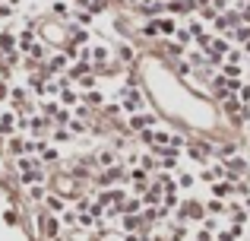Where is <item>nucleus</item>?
<instances>
[{"label": "nucleus", "mask_w": 250, "mask_h": 241, "mask_svg": "<svg viewBox=\"0 0 250 241\" xmlns=\"http://www.w3.org/2000/svg\"><path fill=\"white\" fill-rule=\"evenodd\" d=\"M174 32H177L174 19H159V22L146 25V35H174Z\"/></svg>", "instance_id": "1"}, {"label": "nucleus", "mask_w": 250, "mask_h": 241, "mask_svg": "<svg viewBox=\"0 0 250 241\" xmlns=\"http://www.w3.org/2000/svg\"><path fill=\"white\" fill-rule=\"evenodd\" d=\"M38 229H42V235L51 241V238H57L61 225H57V219H54V216H38Z\"/></svg>", "instance_id": "2"}, {"label": "nucleus", "mask_w": 250, "mask_h": 241, "mask_svg": "<svg viewBox=\"0 0 250 241\" xmlns=\"http://www.w3.org/2000/svg\"><path fill=\"white\" fill-rule=\"evenodd\" d=\"M44 206H48L51 213H67V203H63L61 197H54V194H48V197H44Z\"/></svg>", "instance_id": "3"}, {"label": "nucleus", "mask_w": 250, "mask_h": 241, "mask_svg": "<svg viewBox=\"0 0 250 241\" xmlns=\"http://www.w3.org/2000/svg\"><path fill=\"white\" fill-rule=\"evenodd\" d=\"M124 108H127V111H140V108H143L140 92H133V89H130V92H127V102H124Z\"/></svg>", "instance_id": "4"}, {"label": "nucleus", "mask_w": 250, "mask_h": 241, "mask_svg": "<svg viewBox=\"0 0 250 241\" xmlns=\"http://www.w3.org/2000/svg\"><path fill=\"white\" fill-rule=\"evenodd\" d=\"M38 181H44L42 172H25V175H22V184H25V187H35Z\"/></svg>", "instance_id": "5"}, {"label": "nucleus", "mask_w": 250, "mask_h": 241, "mask_svg": "<svg viewBox=\"0 0 250 241\" xmlns=\"http://www.w3.org/2000/svg\"><path fill=\"white\" fill-rule=\"evenodd\" d=\"M13 127H16V118H13V114H3V118H0V133H13Z\"/></svg>", "instance_id": "6"}, {"label": "nucleus", "mask_w": 250, "mask_h": 241, "mask_svg": "<svg viewBox=\"0 0 250 241\" xmlns=\"http://www.w3.org/2000/svg\"><path fill=\"white\" fill-rule=\"evenodd\" d=\"M57 159H61V153H57L54 146H44L42 149V162H57Z\"/></svg>", "instance_id": "7"}, {"label": "nucleus", "mask_w": 250, "mask_h": 241, "mask_svg": "<svg viewBox=\"0 0 250 241\" xmlns=\"http://www.w3.org/2000/svg\"><path fill=\"white\" fill-rule=\"evenodd\" d=\"M114 162H117V155H114V153H102V155H98V165H102V168H111Z\"/></svg>", "instance_id": "8"}, {"label": "nucleus", "mask_w": 250, "mask_h": 241, "mask_svg": "<svg viewBox=\"0 0 250 241\" xmlns=\"http://www.w3.org/2000/svg\"><path fill=\"white\" fill-rule=\"evenodd\" d=\"M146 203H162V191L159 187H152V191L146 194Z\"/></svg>", "instance_id": "9"}, {"label": "nucleus", "mask_w": 250, "mask_h": 241, "mask_svg": "<svg viewBox=\"0 0 250 241\" xmlns=\"http://www.w3.org/2000/svg\"><path fill=\"white\" fill-rule=\"evenodd\" d=\"M16 168H19V172H32V168H35V162H32V159H19Z\"/></svg>", "instance_id": "10"}, {"label": "nucleus", "mask_w": 250, "mask_h": 241, "mask_svg": "<svg viewBox=\"0 0 250 241\" xmlns=\"http://www.w3.org/2000/svg\"><path fill=\"white\" fill-rule=\"evenodd\" d=\"M130 124H133V127H146V124H152V118H146V114H136Z\"/></svg>", "instance_id": "11"}, {"label": "nucleus", "mask_w": 250, "mask_h": 241, "mask_svg": "<svg viewBox=\"0 0 250 241\" xmlns=\"http://www.w3.org/2000/svg\"><path fill=\"white\" fill-rule=\"evenodd\" d=\"M29 197H32V200H42V197H44V187H42V184H35V187L29 191Z\"/></svg>", "instance_id": "12"}, {"label": "nucleus", "mask_w": 250, "mask_h": 241, "mask_svg": "<svg viewBox=\"0 0 250 241\" xmlns=\"http://www.w3.org/2000/svg\"><path fill=\"white\" fill-rule=\"evenodd\" d=\"M73 38H76V42H89V32H85V29H76V25H73Z\"/></svg>", "instance_id": "13"}, {"label": "nucleus", "mask_w": 250, "mask_h": 241, "mask_svg": "<svg viewBox=\"0 0 250 241\" xmlns=\"http://www.w3.org/2000/svg\"><path fill=\"white\" fill-rule=\"evenodd\" d=\"M174 35H177V42H181V44H187V42H190V32H187V29H177Z\"/></svg>", "instance_id": "14"}, {"label": "nucleus", "mask_w": 250, "mask_h": 241, "mask_svg": "<svg viewBox=\"0 0 250 241\" xmlns=\"http://www.w3.org/2000/svg\"><path fill=\"white\" fill-rule=\"evenodd\" d=\"M193 181H196V178H193V175H187V172H184V175H181V187H193Z\"/></svg>", "instance_id": "15"}, {"label": "nucleus", "mask_w": 250, "mask_h": 241, "mask_svg": "<svg viewBox=\"0 0 250 241\" xmlns=\"http://www.w3.org/2000/svg\"><path fill=\"white\" fill-rule=\"evenodd\" d=\"M85 99H89V102H92V105H104V95H102V92H98V95H95V92H92V95H85Z\"/></svg>", "instance_id": "16"}, {"label": "nucleus", "mask_w": 250, "mask_h": 241, "mask_svg": "<svg viewBox=\"0 0 250 241\" xmlns=\"http://www.w3.org/2000/svg\"><path fill=\"white\" fill-rule=\"evenodd\" d=\"M133 181H136V187H143V181H146V172H140V168H136V172H133Z\"/></svg>", "instance_id": "17"}, {"label": "nucleus", "mask_w": 250, "mask_h": 241, "mask_svg": "<svg viewBox=\"0 0 250 241\" xmlns=\"http://www.w3.org/2000/svg\"><path fill=\"white\" fill-rule=\"evenodd\" d=\"M225 210V206H222V200H212V203H209V213H222Z\"/></svg>", "instance_id": "18"}, {"label": "nucleus", "mask_w": 250, "mask_h": 241, "mask_svg": "<svg viewBox=\"0 0 250 241\" xmlns=\"http://www.w3.org/2000/svg\"><path fill=\"white\" fill-rule=\"evenodd\" d=\"M70 136H73L70 130H57V133H54V140H70Z\"/></svg>", "instance_id": "19"}, {"label": "nucleus", "mask_w": 250, "mask_h": 241, "mask_svg": "<svg viewBox=\"0 0 250 241\" xmlns=\"http://www.w3.org/2000/svg\"><path fill=\"white\" fill-rule=\"evenodd\" d=\"M51 70H63V57H54V61H51Z\"/></svg>", "instance_id": "20"}, {"label": "nucleus", "mask_w": 250, "mask_h": 241, "mask_svg": "<svg viewBox=\"0 0 250 241\" xmlns=\"http://www.w3.org/2000/svg\"><path fill=\"white\" fill-rule=\"evenodd\" d=\"M241 99H244V102H250V86H244V89H241Z\"/></svg>", "instance_id": "21"}, {"label": "nucleus", "mask_w": 250, "mask_h": 241, "mask_svg": "<svg viewBox=\"0 0 250 241\" xmlns=\"http://www.w3.org/2000/svg\"><path fill=\"white\" fill-rule=\"evenodd\" d=\"M247 213H250V200H247Z\"/></svg>", "instance_id": "22"}]
</instances>
